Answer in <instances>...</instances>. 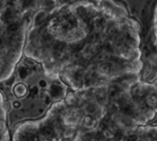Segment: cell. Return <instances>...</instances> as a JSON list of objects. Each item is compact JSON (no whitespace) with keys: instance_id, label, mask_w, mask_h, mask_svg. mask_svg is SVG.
Instances as JSON below:
<instances>
[{"instance_id":"1","label":"cell","mask_w":157,"mask_h":141,"mask_svg":"<svg viewBox=\"0 0 157 141\" xmlns=\"http://www.w3.org/2000/svg\"><path fill=\"white\" fill-rule=\"evenodd\" d=\"M61 94H62V88H61L59 85L54 84V85L51 86V89H50V95H51L53 98H58Z\"/></svg>"},{"instance_id":"2","label":"cell","mask_w":157,"mask_h":141,"mask_svg":"<svg viewBox=\"0 0 157 141\" xmlns=\"http://www.w3.org/2000/svg\"><path fill=\"white\" fill-rule=\"evenodd\" d=\"M41 133L43 135H44L46 137H52L54 135V129L52 126H50L48 124H44L41 127Z\"/></svg>"},{"instance_id":"3","label":"cell","mask_w":157,"mask_h":141,"mask_svg":"<svg viewBox=\"0 0 157 141\" xmlns=\"http://www.w3.org/2000/svg\"><path fill=\"white\" fill-rule=\"evenodd\" d=\"M12 17H13V11H12V9H7L3 12L2 17H1V20L4 22H10L12 20Z\"/></svg>"},{"instance_id":"4","label":"cell","mask_w":157,"mask_h":141,"mask_svg":"<svg viewBox=\"0 0 157 141\" xmlns=\"http://www.w3.org/2000/svg\"><path fill=\"white\" fill-rule=\"evenodd\" d=\"M19 28H20V25L18 23H16V22H10V25L8 26V32H9V34L15 35L18 32Z\"/></svg>"},{"instance_id":"5","label":"cell","mask_w":157,"mask_h":141,"mask_svg":"<svg viewBox=\"0 0 157 141\" xmlns=\"http://www.w3.org/2000/svg\"><path fill=\"white\" fill-rule=\"evenodd\" d=\"M66 48V44L63 42H57L54 45V51L56 54H61Z\"/></svg>"},{"instance_id":"6","label":"cell","mask_w":157,"mask_h":141,"mask_svg":"<svg viewBox=\"0 0 157 141\" xmlns=\"http://www.w3.org/2000/svg\"><path fill=\"white\" fill-rule=\"evenodd\" d=\"M83 48V43H77L75 44H73L71 46V51L73 53H78L80 51H82Z\"/></svg>"},{"instance_id":"7","label":"cell","mask_w":157,"mask_h":141,"mask_svg":"<svg viewBox=\"0 0 157 141\" xmlns=\"http://www.w3.org/2000/svg\"><path fill=\"white\" fill-rule=\"evenodd\" d=\"M45 19H46V15H45V13L41 12V13H39V14L36 16L35 23H36V24H41V23H43V22L45 20Z\"/></svg>"},{"instance_id":"8","label":"cell","mask_w":157,"mask_h":141,"mask_svg":"<svg viewBox=\"0 0 157 141\" xmlns=\"http://www.w3.org/2000/svg\"><path fill=\"white\" fill-rule=\"evenodd\" d=\"M43 42H44V43H45L46 45L51 44V43H52V42H53V38L51 37V35H49V34L45 33V34L43 36Z\"/></svg>"},{"instance_id":"9","label":"cell","mask_w":157,"mask_h":141,"mask_svg":"<svg viewBox=\"0 0 157 141\" xmlns=\"http://www.w3.org/2000/svg\"><path fill=\"white\" fill-rule=\"evenodd\" d=\"M78 15H80L82 18H83V19H85L86 17H87V10H85V9H83V8H78Z\"/></svg>"},{"instance_id":"10","label":"cell","mask_w":157,"mask_h":141,"mask_svg":"<svg viewBox=\"0 0 157 141\" xmlns=\"http://www.w3.org/2000/svg\"><path fill=\"white\" fill-rule=\"evenodd\" d=\"M28 74H29V72H28V69L27 68H25V67H21V69H20V76H21V78H26L27 76H28Z\"/></svg>"},{"instance_id":"11","label":"cell","mask_w":157,"mask_h":141,"mask_svg":"<svg viewBox=\"0 0 157 141\" xmlns=\"http://www.w3.org/2000/svg\"><path fill=\"white\" fill-rule=\"evenodd\" d=\"M44 7L46 8V9H50V8H52L53 6H54V2L52 1V0H44Z\"/></svg>"},{"instance_id":"12","label":"cell","mask_w":157,"mask_h":141,"mask_svg":"<svg viewBox=\"0 0 157 141\" xmlns=\"http://www.w3.org/2000/svg\"><path fill=\"white\" fill-rule=\"evenodd\" d=\"M87 110H88V112H89L90 113H94L96 112L97 108H96L94 105H93V104H92V105H89V107H88V109H87Z\"/></svg>"},{"instance_id":"13","label":"cell","mask_w":157,"mask_h":141,"mask_svg":"<svg viewBox=\"0 0 157 141\" xmlns=\"http://www.w3.org/2000/svg\"><path fill=\"white\" fill-rule=\"evenodd\" d=\"M33 0H21L23 7H27V6L31 5L33 3Z\"/></svg>"},{"instance_id":"14","label":"cell","mask_w":157,"mask_h":141,"mask_svg":"<svg viewBox=\"0 0 157 141\" xmlns=\"http://www.w3.org/2000/svg\"><path fill=\"white\" fill-rule=\"evenodd\" d=\"M36 91H37V89L36 88H33L31 91H32V93H33V94H35L36 93Z\"/></svg>"},{"instance_id":"15","label":"cell","mask_w":157,"mask_h":141,"mask_svg":"<svg viewBox=\"0 0 157 141\" xmlns=\"http://www.w3.org/2000/svg\"><path fill=\"white\" fill-rule=\"evenodd\" d=\"M3 45V40H2V38L0 37V47H1Z\"/></svg>"},{"instance_id":"16","label":"cell","mask_w":157,"mask_h":141,"mask_svg":"<svg viewBox=\"0 0 157 141\" xmlns=\"http://www.w3.org/2000/svg\"><path fill=\"white\" fill-rule=\"evenodd\" d=\"M0 9H1V3H0Z\"/></svg>"}]
</instances>
